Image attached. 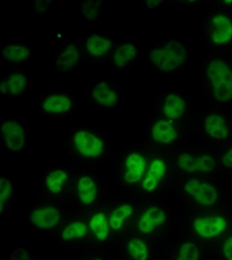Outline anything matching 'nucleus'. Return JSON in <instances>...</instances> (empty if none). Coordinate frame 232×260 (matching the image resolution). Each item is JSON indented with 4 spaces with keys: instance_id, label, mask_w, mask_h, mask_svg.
<instances>
[{
    "instance_id": "obj_19",
    "label": "nucleus",
    "mask_w": 232,
    "mask_h": 260,
    "mask_svg": "<svg viewBox=\"0 0 232 260\" xmlns=\"http://www.w3.org/2000/svg\"><path fill=\"white\" fill-rule=\"evenodd\" d=\"M193 230L203 239H213L227 229V221L220 216H207L193 221Z\"/></svg>"
},
{
    "instance_id": "obj_17",
    "label": "nucleus",
    "mask_w": 232,
    "mask_h": 260,
    "mask_svg": "<svg viewBox=\"0 0 232 260\" xmlns=\"http://www.w3.org/2000/svg\"><path fill=\"white\" fill-rule=\"evenodd\" d=\"M75 193L81 205L92 206L100 196V185L93 176L83 173L76 179Z\"/></svg>"
},
{
    "instance_id": "obj_35",
    "label": "nucleus",
    "mask_w": 232,
    "mask_h": 260,
    "mask_svg": "<svg viewBox=\"0 0 232 260\" xmlns=\"http://www.w3.org/2000/svg\"><path fill=\"white\" fill-rule=\"evenodd\" d=\"M12 260H34L30 257L27 251L24 250H18L14 251L12 256Z\"/></svg>"
},
{
    "instance_id": "obj_30",
    "label": "nucleus",
    "mask_w": 232,
    "mask_h": 260,
    "mask_svg": "<svg viewBox=\"0 0 232 260\" xmlns=\"http://www.w3.org/2000/svg\"><path fill=\"white\" fill-rule=\"evenodd\" d=\"M200 252L198 247L192 242H184L178 250L175 260H199Z\"/></svg>"
},
{
    "instance_id": "obj_29",
    "label": "nucleus",
    "mask_w": 232,
    "mask_h": 260,
    "mask_svg": "<svg viewBox=\"0 0 232 260\" xmlns=\"http://www.w3.org/2000/svg\"><path fill=\"white\" fill-rule=\"evenodd\" d=\"M48 30V43L55 47L63 48L71 41V31L67 29V25L57 24L51 26Z\"/></svg>"
},
{
    "instance_id": "obj_22",
    "label": "nucleus",
    "mask_w": 232,
    "mask_h": 260,
    "mask_svg": "<svg viewBox=\"0 0 232 260\" xmlns=\"http://www.w3.org/2000/svg\"><path fill=\"white\" fill-rule=\"evenodd\" d=\"M70 180L69 172L63 167L49 170L43 179V188L47 193L58 195L64 190Z\"/></svg>"
},
{
    "instance_id": "obj_28",
    "label": "nucleus",
    "mask_w": 232,
    "mask_h": 260,
    "mask_svg": "<svg viewBox=\"0 0 232 260\" xmlns=\"http://www.w3.org/2000/svg\"><path fill=\"white\" fill-rule=\"evenodd\" d=\"M88 233V225L83 221H73L61 232V239L64 241H74L84 239Z\"/></svg>"
},
{
    "instance_id": "obj_15",
    "label": "nucleus",
    "mask_w": 232,
    "mask_h": 260,
    "mask_svg": "<svg viewBox=\"0 0 232 260\" xmlns=\"http://www.w3.org/2000/svg\"><path fill=\"white\" fill-rule=\"evenodd\" d=\"M141 53L139 45L132 42H122L115 46L109 59L116 69L124 70L135 64Z\"/></svg>"
},
{
    "instance_id": "obj_32",
    "label": "nucleus",
    "mask_w": 232,
    "mask_h": 260,
    "mask_svg": "<svg viewBox=\"0 0 232 260\" xmlns=\"http://www.w3.org/2000/svg\"><path fill=\"white\" fill-rule=\"evenodd\" d=\"M13 192L12 183L9 179L6 178H1L0 179V208L1 213L4 212L5 206L7 201L10 200Z\"/></svg>"
},
{
    "instance_id": "obj_11",
    "label": "nucleus",
    "mask_w": 232,
    "mask_h": 260,
    "mask_svg": "<svg viewBox=\"0 0 232 260\" xmlns=\"http://www.w3.org/2000/svg\"><path fill=\"white\" fill-rule=\"evenodd\" d=\"M169 160L161 153L151 154L145 177L140 184L142 191L153 194L158 191L169 173Z\"/></svg>"
},
{
    "instance_id": "obj_33",
    "label": "nucleus",
    "mask_w": 232,
    "mask_h": 260,
    "mask_svg": "<svg viewBox=\"0 0 232 260\" xmlns=\"http://www.w3.org/2000/svg\"><path fill=\"white\" fill-rule=\"evenodd\" d=\"M100 6V2H94V1L85 2L83 5V15L90 20H93L98 14Z\"/></svg>"
},
{
    "instance_id": "obj_18",
    "label": "nucleus",
    "mask_w": 232,
    "mask_h": 260,
    "mask_svg": "<svg viewBox=\"0 0 232 260\" xmlns=\"http://www.w3.org/2000/svg\"><path fill=\"white\" fill-rule=\"evenodd\" d=\"M84 54L83 46L79 42L70 41L61 48L55 61V68L60 73H69L79 66Z\"/></svg>"
},
{
    "instance_id": "obj_10",
    "label": "nucleus",
    "mask_w": 232,
    "mask_h": 260,
    "mask_svg": "<svg viewBox=\"0 0 232 260\" xmlns=\"http://www.w3.org/2000/svg\"><path fill=\"white\" fill-rule=\"evenodd\" d=\"M75 107V99L67 91H49L40 102L41 112L51 118L69 117L74 112Z\"/></svg>"
},
{
    "instance_id": "obj_26",
    "label": "nucleus",
    "mask_w": 232,
    "mask_h": 260,
    "mask_svg": "<svg viewBox=\"0 0 232 260\" xmlns=\"http://www.w3.org/2000/svg\"><path fill=\"white\" fill-rule=\"evenodd\" d=\"M134 213V207L130 204H122L113 209L112 213L109 217L111 230L114 232L120 231L126 221L132 216Z\"/></svg>"
},
{
    "instance_id": "obj_21",
    "label": "nucleus",
    "mask_w": 232,
    "mask_h": 260,
    "mask_svg": "<svg viewBox=\"0 0 232 260\" xmlns=\"http://www.w3.org/2000/svg\"><path fill=\"white\" fill-rule=\"evenodd\" d=\"M60 218L59 210L52 206L38 207L30 215V223L42 230H50L57 226Z\"/></svg>"
},
{
    "instance_id": "obj_25",
    "label": "nucleus",
    "mask_w": 232,
    "mask_h": 260,
    "mask_svg": "<svg viewBox=\"0 0 232 260\" xmlns=\"http://www.w3.org/2000/svg\"><path fill=\"white\" fill-rule=\"evenodd\" d=\"M30 58L29 47L20 44H8L4 46L3 58L12 64H19Z\"/></svg>"
},
{
    "instance_id": "obj_34",
    "label": "nucleus",
    "mask_w": 232,
    "mask_h": 260,
    "mask_svg": "<svg viewBox=\"0 0 232 260\" xmlns=\"http://www.w3.org/2000/svg\"><path fill=\"white\" fill-rule=\"evenodd\" d=\"M223 253L227 260H232V236L229 237L223 243Z\"/></svg>"
},
{
    "instance_id": "obj_4",
    "label": "nucleus",
    "mask_w": 232,
    "mask_h": 260,
    "mask_svg": "<svg viewBox=\"0 0 232 260\" xmlns=\"http://www.w3.org/2000/svg\"><path fill=\"white\" fill-rule=\"evenodd\" d=\"M149 64L162 73H174L186 63L188 52L178 40H168L151 47L146 54Z\"/></svg>"
},
{
    "instance_id": "obj_27",
    "label": "nucleus",
    "mask_w": 232,
    "mask_h": 260,
    "mask_svg": "<svg viewBox=\"0 0 232 260\" xmlns=\"http://www.w3.org/2000/svg\"><path fill=\"white\" fill-rule=\"evenodd\" d=\"M126 251L131 260H148L150 257L148 245L140 238H131L127 243Z\"/></svg>"
},
{
    "instance_id": "obj_12",
    "label": "nucleus",
    "mask_w": 232,
    "mask_h": 260,
    "mask_svg": "<svg viewBox=\"0 0 232 260\" xmlns=\"http://www.w3.org/2000/svg\"><path fill=\"white\" fill-rule=\"evenodd\" d=\"M183 189L199 206H214L219 198L217 186L206 179L190 178L184 182Z\"/></svg>"
},
{
    "instance_id": "obj_8",
    "label": "nucleus",
    "mask_w": 232,
    "mask_h": 260,
    "mask_svg": "<svg viewBox=\"0 0 232 260\" xmlns=\"http://www.w3.org/2000/svg\"><path fill=\"white\" fill-rule=\"evenodd\" d=\"M184 127L183 124L154 116L146 128L148 145L156 150L172 148L181 142Z\"/></svg>"
},
{
    "instance_id": "obj_2",
    "label": "nucleus",
    "mask_w": 232,
    "mask_h": 260,
    "mask_svg": "<svg viewBox=\"0 0 232 260\" xmlns=\"http://www.w3.org/2000/svg\"><path fill=\"white\" fill-rule=\"evenodd\" d=\"M69 154L82 163L95 164L105 159L111 151L108 139L98 131L88 126L76 127L67 140Z\"/></svg>"
},
{
    "instance_id": "obj_5",
    "label": "nucleus",
    "mask_w": 232,
    "mask_h": 260,
    "mask_svg": "<svg viewBox=\"0 0 232 260\" xmlns=\"http://www.w3.org/2000/svg\"><path fill=\"white\" fill-rule=\"evenodd\" d=\"M204 35L211 48H232V12L217 9L210 12L205 18Z\"/></svg>"
},
{
    "instance_id": "obj_6",
    "label": "nucleus",
    "mask_w": 232,
    "mask_h": 260,
    "mask_svg": "<svg viewBox=\"0 0 232 260\" xmlns=\"http://www.w3.org/2000/svg\"><path fill=\"white\" fill-rule=\"evenodd\" d=\"M175 162L179 171L189 175L211 174L219 165L217 153L205 149L181 148Z\"/></svg>"
},
{
    "instance_id": "obj_14",
    "label": "nucleus",
    "mask_w": 232,
    "mask_h": 260,
    "mask_svg": "<svg viewBox=\"0 0 232 260\" xmlns=\"http://www.w3.org/2000/svg\"><path fill=\"white\" fill-rule=\"evenodd\" d=\"M116 46L111 37L98 34L89 35L82 43L85 54L96 62L110 58Z\"/></svg>"
},
{
    "instance_id": "obj_9",
    "label": "nucleus",
    "mask_w": 232,
    "mask_h": 260,
    "mask_svg": "<svg viewBox=\"0 0 232 260\" xmlns=\"http://www.w3.org/2000/svg\"><path fill=\"white\" fill-rule=\"evenodd\" d=\"M155 106V116L176 124L184 125L190 114L189 100L184 94L176 90L165 91L160 95Z\"/></svg>"
},
{
    "instance_id": "obj_1",
    "label": "nucleus",
    "mask_w": 232,
    "mask_h": 260,
    "mask_svg": "<svg viewBox=\"0 0 232 260\" xmlns=\"http://www.w3.org/2000/svg\"><path fill=\"white\" fill-rule=\"evenodd\" d=\"M205 93L217 106L232 104V60L224 55L214 54L202 68Z\"/></svg>"
},
{
    "instance_id": "obj_7",
    "label": "nucleus",
    "mask_w": 232,
    "mask_h": 260,
    "mask_svg": "<svg viewBox=\"0 0 232 260\" xmlns=\"http://www.w3.org/2000/svg\"><path fill=\"white\" fill-rule=\"evenodd\" d=\"M151 154L142 145L124 150L119 158L121 179L130 186L140 185L145 177Z\"/></svg>"
},
{
    "instance_id": "obj_16",
    "label": "nucleus",
    "mask_w": 232,
    "mask_h": 260,
    "mask_svg": "<svg viewBox=\"0 0 232 260\" xmlns=\"http://www.w3.org/2000/svg\"><path fill=\"white\" fill-rule=\"evenodd\" d=\"M1 137L6 148L12 151L23 150L26 144V133L23 124L16 120H5L1 124Z\"/></svg>"
},
{
    "instance_id": "obj_36",
    "label": "nucleus",
    "mask_w": 232,
    "mask_h": 260,
    "mask_svg": "<svg viewBox=\"0 0 232 260\" xmlns=\"http://www.w3.org/2000/svg\"><path fill=\"white\" fill-rule=\"evenodd\" d=\"M88 260H104L102 257H94V258H91V259Z\"/></svg>"
},
{
    "instance_id": "obj_20",
    "label": "nucleus",
    "mask_w": 232,
    "mask_h": 260,
    "mask_svg": "<svg viewBox=\"0 0 232 260\" xmlns=\"http://www.w3.org/2000/svg\"><path fill=\"white\" fill-rule=\"evenodd\" d=\"M166 219L167 215L163 209L159 206H150L140 215L137 222V228L142 234L149 235L163 225Z\"/></svg>"
},
{
    "instance_id": "obj_3",
    "label": "nucleus",
    "mask_w": 232,
    "mask_h": 260,
    "mask_svg": "<svg viewBox=\"0 0 232 260\" xmlns=\"http://www.w3.org/2000/svg\"><path fill=\"white\" fill-rule=\"evenodd\" d=\"M197 127L204 140L212 145L222 146L232 140V117L221 108L203 112Z\"/></svg>"
},
{
    "instance_id": "obj_24",
    "label": "nucleus",
    "mask_w": 232,
    "mask_h": 260,
    "mask_svg": "<svg viewBox=\"0 0 232 260\" xmlns=\"http://www.w3.org/2000/svg\"><path fill=\"white\" fill-rule=\"evenodd\" d=\"M88 226L92 235L98 242H105L110 236V222L107 215L103 212H96L92 214Z\"/></svg>"
},
{
    "instance_id": "obj_31",
    "label": "nucleus",
    "mask_w": 232,
    "mask_h": 260,
    "mask_svg": "<svg viewBox=\"0 0 232 260\" xmlns=\"http://www.w3.org/2000/svg\"><path fill=\"white\" fill-rule=\"evenodd\" d=\"M217 157L219 165L223 168L232 170V140L221 146Z\"/></svg>"
},
{
    "instance_id": "obj_13",
    "label": "nucleus",
    "mask_w": 232,
    "mask_h": 260,
    "mask_svg": "<svg viewBox=\"0 0 232 260\" xmlns=\"http://www.w3.org/2000/svg\"><path fill=\"white\" fill-rule=\"evenodd\" d=\"M90 100L94 106L105 110L113 109L119 100V87L110 79L96 82L91 88Z\"/></svg>"
},
{
    "instance_id": "obj_23",
    "label": "nucleus",
    "mask_w": 232,
    "mask_h": 260,
    "mask_svg": "<svg viewBox=\"0 0 232 260\" xmlns=\"http://www.w3.org/2000/svg\"><path fill=\"white\" fill-rule=\"evenodd\" d=\"M28 85L26 73L21 70H13L6 75V79L1 82L2 93L18 97L24 92Z\"/></svg>"
}]
</instances>
